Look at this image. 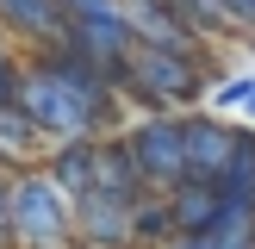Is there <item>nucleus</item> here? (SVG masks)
<instances>
[{
	"label": "nucleus",
	"instance_id": "obj_1",
	"mask_svg": "<svg viewBox=\"0 0 255 249\" xmlns=\"http://www.w3.org/2000/svg\"><path fill=\"white\" fill-rule=\"evenodd\" d=\"M19 112L56 143H81V137H100L119 112V94L106 87V75L94 62H81L75 50L50 44L37 62L19 69Z\"/></svg>",
	"mask_w": 255,
	"mask_h": 249
},
{
	"label": "nucleus",
	"instance_id": "obj_2",
	"mask_svg": "<svg viewBox=\"0 0 255 249\" xmlns=\"http://www.w3.org/2000/svg\"><path fill=\"white\" fill-rule=\"evenodd\" d=\"M6 199H12V249H75V206L44 168H12Z\"/></svg>",
	"mask_w": 255,
	"mask_h": 249
},
{
	"label": "nucleus",
	"instance_id": "obj_3",
	"mask_svg": "<svg viewBox=\"0 0 255 249\" xmlns=\"http://www.w3.org/2000/svg\"><path fill=\"white\" fill-rule=\"evenodd\" d=\"M62 12H69L62 50H75L81 62H94V69L106 75V87L119 94L125 87V62H131V50H137L131 25H125V6L119 0H62Z\"/></svg>",
	"mask_w": 255,
	"mask_h": 249
},
{
	"label": "nucleus",
	"instance_id": "obj_4",
	"mask_svg": "<svg viewBox=\"0 0 255 249\" xmlns=\"http://www.w3.org/2000/svg\"><path fill=\"white\" fill-rule=\"evenodd\" d=\"M206 87H212L206 56H174V50H149V44H137L131 62H125V87H119V94L143 100L149 112H187Z\"/></svg>",
	"mask_w": 255,
	"mask_h": 249
},
{
	"label": "nucleus",
	"instance_id": "obj_5",
	"mask_svg": "<svg viewBox=\"0 0 255 249\" xmlns=\"http://www.w3.org/2000/svg\"><path fill=\"white\" fill-rule=\"evenodd\" d=\"M137 156V174L149 181V193H174L187 181V137H181V112H149L125 131Z\"/></svg>",
	"mask_w": 255,
	"mask_h": 249
},
{
	"label": "nucleus",
	"instance_id": "obj_6",
	"mask_svg": "<svg viewBox=\"0 0 255 249\" xmlns=\"http://www.w3.org/2000/svg\"><path fill=\"white\" fill-rule=\"evenodd\" d=\"M181 137H187V181H212L218 187V174L231 168V156H237L243 124H224V119H212V112H181Z\"/></svg>",
	"mask_w": 255,
	"mask_h": 249
},
{
	"label": "nucleus",
	"instance_id": "obj_7",
	"mask_svg": "<svg viewBox=\"0 0 255 249\" xmlns=\"http://www.w3.org/2000/svg\"><path fill=\"white\" fill-rule=\"evenodd\" d=\"M125 6V25H131L137 44L149 50H174V56H206V44L193 37V25L168 6V0H119Z\"/></svg>",
	"mask_w": 255,
	"mask_h": 249
},
{
	"label": "nucleus",
	"instance_id": "obj_8",
	"mask_svg": "<svg viewBox=\"0 0 255 249\" xmlns=\"http://www.w3.org/2000/svg\"><path fill=\"white\" fill-rule=\"evenodd\" d=\"M94 193H100V199H112V206H125V212H137V206L149 199V181L137 174V156H131V143H125V137H100Z\"/></svg>",
	"mask_w": 255,
	"mask_h": 249
},
{
	"label": "nucleus",
	"instance_id": "obj_9",
	"mask_svg": "<svg viewBox=\"0 0 255 249\" xmlns=\"http://www.w3.org/2000/svg\"><path fill=\"white\" fill-rule=\"evenodd\" d=\"M62 25H69V12H62V0H0V31L25 37V44H62Z\"/></svg>",
	"mask_w": 255,
	"mask_h": 249
},
{
	"label": "nucleus",
	"instance_id": "obj_10",
	"mask_svg": "<svg viewBox=\"0 0 255 249\" xmlns=\"http://www.w3.org/2000/svg\"><path fill=\"white\" fill-rule=\"evenodd\" d=\"M94 168H100V137H81V143H56L50 149V162H44V174L62 187V199H87L94 193Z\"/></svg>",
	"mask_w": 255,
	"mask_h": 249
},
{
	"label": "nucleus",
	"instance_id": "obj_11",
	"mask_svg": "<svg viewBox=\"0 0 255 249\" xmlns=\"http://www.w3.org/2000/svg\"><path fill=\"white\" fill-rule=\"evenodd\" d=\"M168 212H174V237H199V231L218 224L224 193H218L212 181H181V187L168 193Z\"/></svg>",
	"mask_w": 255,
	"mask_h": 249
},
{
	"label": "nucleus",
	"instance_id": "obj_12",
	"mask_svg": "<svg viewBox=\"0 0 255 249\" xmlns=\"http://www.w3.org/2000/svg\"><path fill=\"white\" fill-rule=\"evenodd\" d=\"M218 193H224V206H243V212H255V131H243V137H237L231 168L218 174Z\"/></svg>",
	"mask_w": 255,
	"mask_h": 249
},
{
	"label": "nucleus",
	"instance_id": "obj_13",
	"mask_svg": "<svg viewBox=\"0 0 255 249\" xmlns=\"http://www.w3.org/2000/svg\"><path fill=\"white\" fill-rule=\"evenodd\" d=\"M131 243H149V249H168V243H174V212H168V193H149L143 206L131 212Z\"/></svg>",
	"mask_w": 255,
	"mask_h": 249
},
{
	"label": "nucleus",
	"instance_id": "obj_14",
	"mask_svg": "<svg viewBox=\"0 0 255 249\" xmlns=\"http://www.w3.org/2000/svg\"><path fill=\"white\" fill-rule=\"evenodd\" d=\"M37 143H44V131H37V124H31V119H25V112H19V100H12V106L0 112V149L25 162V156H31Z\"/></svg>",
	"mask_w": 255,
	"mask_h": 249
},
{
	"label": "nucleus",
	"instance_id": "obj_15",
	"mask_svg": "<svg viewBox=\"0 0 255 249\" xmlns=\"http://www.w3.org/2000/svg\"><path fill=\"white\" fill-rule=\"evenodd\" d=\"M249 94H255V75H231V81H218V94H212V100H218V106H243Z\"/></svg>",
	"mask_w": 255,
	"mask_h": 249
},
{
	"label": "nucleus",
	"instance_id": "obj_16",
	"mask_svg": "<svg viewBox=\"0 0 255 249\" xmlns=\"http://www.w3.org/2000/svg\"><path fill=\"white\" fill-rule=\"evenodd\" d=\"M12 100H19V62H12V56H0V112H6Z\"/></svg>",
	"mask_w": 255,
	"mask_h": 249
},
{
	"label": "nucleus",
	"instance_id": "obj_17",
	"mask_svg": "<svg viewBox=\"0 0 255 249\" xmlns=\"http://www.w3.org/2000/svg\"><path fill=\"white\" fill-rule=\"evenodd\" d=\"M0 249H12V199H6V174H0Z\"/></svg>",
	"mask_w": 255,
	"mask_h": 249
},
{
	"label": "nucleus",
	"instance_id": "obj_18",
	"mask_svg": "<svg viewBox=\"0 0 255 249\" xmlns=\"http://www.w3.org/2000/svg\"><path fill=\"white\" fill-rule=\"evenodd\" d=\"M243 112H249V119H255V94H249V100H243Z\"/></svg>",
	"mask_w": 255,
	"mask_h": 249
},
{
	"label": "nucleus",
	"instance_id": "obj_19",
	"mask_svg": "<svg viewBox=\"0 0 255 249\" xmlns=\"http://www.w3.org/2000/svg\"><path fill=\"white\" fill-rule=\"evenodd\" d=\"M0 56H6V44H0Z\"/></svg>",
	"mask_w": 255,
	"mask_h": 249
}]
</instances>
